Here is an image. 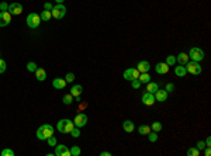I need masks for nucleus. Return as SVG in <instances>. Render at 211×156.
<instances>
[{"label":"nucleus","mask_w":211,"mask_h":156,"mask_svg":"<svg viewBox=\"0 0 211 156\" xmlns=\"http://www.w3.org/2000/svg\"><path fill=\"white\" fill-rule=\"evenodd\" d=\"M54 131H55V128L51 124H44V125H41L37 129V138H38L39 141H47L49 137L54 135Z\"/></svg>","instance_id":"nucleus-1"},{"label":"nucleus","mask_w":211,"mask_h":156,"mask_svg":"<svg viewBox=\"0 0 211 156\" xmlns=\"http://www.w3.org/2000/svg\"><path fill=\"white\" fill-rule=\"evenodd\" d=\"M75 124L73 121H70V120H61V121H58V124H56V129H58L61 134H69V132L73 129Z\"/></svg>","instance_id":"nucleus-2"},{"label":"nucleus","mask_w":211,"mask_h":156,"mask_svg":"<svg viewBox=\"0 0 211 156\" xmlns=\"http://www.w3.org/2000/svg\"><path fill=\"white\" fill-rule=\"evenodd\" d=\"M187 55H189V58L192 59V61H194V62H200V61H203L204 56H206L204 51H203L201 48H198V47H193V48L189 51Z\"/></svg>","instance_id":"nucleus-3"},{"label":"nucleus","mask_w":211,"mask_h":156,"mask_svg":"<svg viewBox=\"0 0 211 156\" xmlns=\"http://www.w3.org/2000/svg\"><path fill=\"white\" fill-rule=\"evenodd\" d=\"M25 21H27V25H28L30 28H33V30L38 28L39 24L42 23L41 18H39V14H37V13H31V14H28Z\"/></svg>","instance_id":"nucleus-4"},{"label":"nucleus","mask_w":211,"mask_h":156,"mask_svg":"<svg viewBox=\"0 0 211 156\" xmlns=\"http://www.w3.org/2000/svg\"><path fill=\"white\" fill-rule=\"evenodd\" d=\"M186 70H187V73H192V75H200L203 72V68H201V65L198 64V62H194V61H189L186 65Z\"/></svg>","instance_id":"nucleus-5"},{"label":"nucleus","mask_w":211,"mask_h":156,"mask_svg":"<svg viewBox=\"0 0 211 156\" xmlns=\"http://www.w3.org/2000/svg\"><path fill=\"white\" fill-rule=\"evenodd\" d=\"M51 13H52V17L56 20H61L64 18L65 14H66V7L64 4H55L51 10Z\"/></svg>","instance_id":"nucleus-6"},{"label":"nucleus","mask_w":211,"mask_h":156,"mask_svg":"<svg viewBox=\"0 0 211 156\" xmlns=\"http://www.w3.org/2000/svg\"><path fill=\"white\" fill-rule=\"evenodd\" d=\"M138 78H139V72H138L137 68H128L124 72V79L128 80V82H133V80H135Z\"/></svg>","instance_id":"nucleus-7"},{"label":"nucleus","mask_w":211,"mask_h":156,"mask_svg":"<svg viewBox=\"0 0 211 156\" xmlns=\"http://www.w3.org/2000/svg\"><path fill=\"white\" fill-rule=\"evenodd\" d=\"M87 114H84V112H80V114H78L76 117H75L73 120V124H75V127H78V128H82L84 127L86 124H87Z\"/></svg>","instance_id":"nucleus-8"},{"label":"nucleus","mask_w":211,"mask_h":156,"mask_svg":"<svg viewBox=\"0 0 211 156\" xmlns=\"http://www.w3.org/2000/svg\"><path fill=\"white\" fill-rule=\"evenodd\" d=\"M7 11H9L11 16H19L23 13V4H21V3H10Z\"/></svg>","instance_id":"nucleus-9"},{"label":"nucleus","mask_w":211,"mask_h":156,"mask_svg":"<svg viewBox=\"0 0 211 156\" xmlns=\"http://www.w3.org/2000/svg\"><path fill=\"white\" fill-rule=\"evenodd\" d=\"M11 21V14L9 11H0V27H7Z\"/></svg>","instance_id":"nucleus-10"},{"label":"nucleus","mask_w":211,"mask_h":156,"mask_svg":"<svg viewBox=\"0 0 211 156\" xmlns=\"http://www.w3.org/2000/svg\"><path fill=\"white\" fill-rule=\"evenodd\" d=\"M56 156H70V151L66 145H55V152Z\"/></svg>","instance_id":"nucleus-11"},{"label":"nucleus","mask_w":211,"mask_h":156,"mask_svg":"<svg viewBox=\"0 0 211 156\" xmlns=\"http://www.w3.org/2000/svg\"><path fill=\"white\" fill-rule=\"evenodd\" d=\"M155 103V94L153 93H149V92H145L142 94V104L145 106H153Z\"/></svg>","instance_id":"nucleus-12"},{"label":"nucleus","mask_w":211,"mask_h":156,"mask_svg":"<svg viewBox=\"0 0 211 156\" xmlns=\"http://www.w3.org/2000/svg\"><path fill=\"white\" fill-rule=\"evenodd\" d=\"M167 97H169V93H167L166 90H159V89H158L156 93H155V101H158V103L166 101Z\"/></svg>","instance_id":"nucleus-13"},{"label":"nucleus","mask_w":211,"mask_h":156,"mask_svg":"<svg viewBox=\"0 0 211 156\" xmlns=\"http://www.w3.org/2000/svg\"><path fill=\"white\" fill-rule=\"evenodd\" d=\"M155 70H156L158 75H166L169 72V65L166 62H158L156 66H155Z\"/></svg>","instance_id":"nucleus-14"},{"label":"nucleus","mask_w":211,"mask_h":156,"mask_svg":"<svg viewBox=\"0 0 211 156\" xmlns=\"http://www.w3.org/2000/svg\"><path fill=\"white\" fill-rule=\"evenodd\" d=\"M137 69L139 73H147V72H149V69H151V65H149L148 61H141V62H138Z\"/></svg>","instance_id":"nucleus-15"},{"label":"nucleus","mask_w":211,"mask_h":156,"mask_svg":"<svg viewBox=\"0 0 211 156\" xmlns=\"http://www.w3.org/2000/svg\"><path fill=\"white\" fill-rule=\"evenodd\" d=\"M34 73H35V79H37L38 82H44L45 79H47V72H45V69H42V68H37V70H35Z\"/></svg>","instance_id":"nucleus-16"},{"label":"nucleus","mask_w":211,"mask_h":156,"mask_svg":"<svg viewBox=\"0 0 211 156\" xmlns=\"http://www.w3.org/2000/svg\"><path fill=\"white\" fill-rule=\"evenodd\" d=\"M123 129L125 132H128V134H131V132L135 129V124H134L131 120H125V121L123 122Z\"/></svg>","instance_id":"nucleus-17"},{"label":"nucleus","mask_w":211,"mask_h":156,"mask_svg":"<svg viewBox=\"0 0 211 156\" xmlns=\"http://www.w3.org/2000/svg\"><path fill=\"white\" fill-rule=\"evenodd\" d=\"M175 75H176L177 78H183V76H186V75H187L186 66H184V65H177L176 68H175Z\"/></svg>","instance_id":"nucleus-18"},{"label":"nucleus","mask_w":211,"mask_h":156,"mask_svg":"<svg viewBox=\"0 0 211 156\" xmlns=\"http://www.w3.org/2000/svg\"><path fill=\"white\" fill-rule=\"evenodd\" d=\"M189 61H190V58H189V55L184 54V52H180V54L176 56V62H179V65H186Z\"/></svg>","instance_id":"nucleus-19"},{"label":"nucleus","mask_w":211,"mask_h":156,"mask_svg":"<svg viewBox=\"0 0 211 156\" xmlns=\"http://www.w3.org/2000/svg\"><path fill=\"white\" fill-rule=\"evenodd\" d=\"M52 86H54L55 89H65L66 80H65V79H61V78H56L52 80Z\"/></svg>","instance_id":"nucleus-20"},{"label":"nucleus","mask_w":211,"mask_h":156,"mask_svg":"<svg viewBox=\"0 0 211 156\" xmlns=\"http://www.w3.org/2000/svg\"><path fill=\"white\" fill-rule=\"evenodd\" d=\"M82 92H83V87H82L80 84H75L73 87L70 89V94H72L73 97H78V96H80V94H82Z\"/></svg>","instance_id":"nucleus-21"},{"label":"nucleus","mask_w":211,"mask_h":156,"mask_svg":"<svg viewBox=\"0 0 211 156\" xmlns=\"http://www.w3.org/2000/svg\"><path fill=\"white\" fill-rule=\"evenodd\" d=\"M158 89H159V84H158V83H155V82H148L147 83V92L155 94Z\"/></svg>","instance_id":"nucleus-22"},{"label":"nucleus","mask_w":211,"mask_h":156,"mask_svg":"<svg viewBox=\"0 0 211 156\" xmlns=\"http://www.w3.org/2000/svg\"><path fill=\"white\" fill-rule=\"evenodd\" d=\"M151 75L148 73H139V78H138V80H139V82H141V84H142V83H145V84H147L148 82H151Z\"/></svg>","instance_id":"nucleus-23"},{"label":"nucleus","mask_w":211,"mask_h":156,"mask_svg":"<svg viewBox=\"0 0 211 156\" xmlns=\"http://www.w3.org/2000/svg\"><path fill=\"white\" fill-rule=\"evenodd\" d=\"M51 17H52V13H51V11H48V10H44V11L39 14V18H41V21H49V20H51Z\"/></svg>","instance_id":"nucleus-24"},{"label":"nucleus","mask_w":211,"mask_h":156,"mask_svg":"<svg viewBox=\"0 0 211 156\" xmlns=\"http://www.w3.org/2000/svg\"><path fill=\"white\" fill-rule=\"evenodd\" d=\"M138 132H139L141 135H148V134L151 132V127H148L145 124H144V125H139V127H138Z\"/></svg>","instance_id":"nucleus-25"},{"label":"nucleus","mask_w":211,"mask_h":156,"mask_svg":"<svg viewBox=\"0 0 211 156\" xmlns=\"http://www.w3.org/2000/svg\"><path fill=\"white\" fill-rule=\"evenodd\" d=\"M62 103L64 104H66V106H70L72 103H73V96L69 93V94H65L64 97H62Z\"/></svg>","instance_id":"nucleus-26"},{"label":"nucleus","mask_w":211,"mask_h":156,"mask_svg":"<svg viewBox=\"0 0 211 156\" xmlns=\"http://www.w3.org/2000/svg\"><path fill=\"white\" fill-rule=\"evenodd\" d=\"M169 66H175L176 65V56L175 55H169V56H166V61H165Z\"/></svg>","instance_id":"nucleus-27"},{"label":"nucleus","mask_w":211,"mask_h":156,"mask_svg":"<svg viewBox=\"0 0 211 156\" xmlns=\"http://www.w3.org/2000/svg\"><path fill=\"white\" fill-rule=\"evenodd\" d=\"M69 151H70V156H79L80 155V148H79L78 145H73Z\"/></svg>","instance_id":"nucleus-28"},{"label":"nucleus","mask_w":211,"mask_h":156,"mask_svg":"<svg viewBox=\"0 0 211 156\" xmlns=\"http://www.w3.org/2000/svg\"><path fill=\"white\" fill-rule=\"evenodd\" d=\"M147 137H148V139H149V142H152V143H153V142L158 141V132H155V131H153V132H149Z\"/></svg>","instance_id":"nucleus-29"},{"label":"nucleus","mask_w":211,"mask_h":156,"mask_svg":"<svg viewBox=\"0 0 211 156\" xmlns=\"http://www.w3.org/2000/svg\"><path fill=\"white\" fill-rule=\"evenodd\" d=\"M151 128H152L155 132H159V131H162V124H161L159 121H155L152 124V127H151Z\"/></svg>","instance_id":"nucleus-30"},{"label":"nucleus","mask_w":211,"mask_h":156,"mask_svg":"<svg viewBox=\"0 0 211 156\" xmlns=\"http://www.w3.org/2000/svg\"><path fill=\"white\" fill-rule=\"evenodd\" d=\"M37 68H38V66H37L35 62H28V64H27V70H28V72H35Z\"/></svg>","instance_id":"nucleus-31"},{"label":"nucleus","mask_w":211,"mask_h":156,"mask_svg":"<svg viewBox=\"0 0 211 156\" xmlns=\"http://www.w3.org/2000/svg\"><path fill=\"white\" fill-rule=\"evenodd\" d=\"M187 155L189 156H198L200 155V151H198L197 148H190V149L187 151Z\"/></svg>","instance_id":"nucleus-32"},{"label":"nucleus","mask_w":211,"mask_h":156,"mask_svg":"<svg viewBox=\"0 0 211 156\" xmlns=\"http://www.w3.org/2000/svg\"><path fill=\"white\" fill-rule=\"evenodd\" d=\"M69 134H70V135H72V137H73V138H79V137H80V128L73 127V129H72V131L69 132Z\"/></svg>","instance_id":"nucleus-33"},{"label":"nucleus","mask_w":211,"mask_h":156,"mask_svg":"<svg viewBox=\"0 0 211 156\" xmlns=\"http://www.w3.org/2000/svg\"><path fill=\"white\" fill-rule=\"evenodd\" d=\"M0 155H1V156H13V155H14V151H11V149H9V148H6V149H3V151L0 152Z\"/></svg>","instance_id":"nucleus-34"},{"label":"nucleus","mask_w":211,"mask_h":156,"mask_svg":"<svg viewBox=\"0 0 211 156\" xmlns=\"http://www.w3.org/2000/svg\"><path fill=\"white\" fill-rule=\"evenodd\" d=\"M6 68H7V64H6L4 59L0 58V73H4L6 72Z\"/></svg>","instance_id":"nucleus-35"},{"label":"nucleus","mask_w":211,"mask_h":156,"mask_svg":"<svg viewBox=\"0 0 211 156\" xmlns=\"http://www.w3.org/2000/svg\"><path fill=\"white\" fill-rule=\"evenodd\" d=\"M65 80H66V83H72L75 80V73H72V72L66 73V76H65Z\"/></svg>","instance_id":"nucleus-36"},{"label":"nucleus","mask_w":211,"mask_h":156,"mask_svg":"<svg viewBox=\"0 0 211 156\" xmlns=\"http://www.w3.org/2000/svg\"><path fill=\"white\" fill-rule=\"evenodd\" d=\"M47 142H48L49 146H55L56 145V138H55V135H52V137H49L48 139H47Z\"/></svg>","instance_id":"nucleus-37"},{"label":"nucleus","mask_w":211,"mask_h":156,"mask_svg":"<svg viewBox=\"0 0 211 156\" xmlns=\"http://www.w3.org/2000/svg\"><path fill=\"white\" fill-rule=\"evenodd\" d=\"M131 86H133V89H135V90H137V89L141 87V82H139L138 79H135V80H133V82H131Z\"/></svg>","instance_id":"nucleus-38"},{"label":"nucleus","mask_w":211,"mask_h":156,"mask_svg":"<svg viewBox=\"0 0 211 156\" xmlns=\"http://www.w3.org/2000/svg\"><path fill=\"white\" fill-rule=\"evenodd\" d=\"M165 90H166L167 93L173 92V90H175V84H173V83H167V84H166V87H165Z\"/></svg>","instance_id":"nucleus-39"},{"label":"nucleus","mask_w":211,"mask_h":156,"mask_svg":"<svg viewBox=\"0 0 211 156\" xmlns=\"http://www.w3.org/2000/svg\"><path fill=\"white\" fill-rule=\"evenodd\" d=\"M197 149H198V151H203V149H204V148H206V142H203V141H198L197 142Z\"/></svg>","instance_id":"nucleus-40"},{"label":"nucleus","mask_w":211,"mask_h":156,"mask_svg":"<svg viewBox=\"0 0 211 156\" xmlns=\"http://www.w3.org/2000/svg\"><path fill=\"white\" fill-rule=\"evenodd\" d=\"M7 9H9V4L6 1H1L0 3V11H7Z\"/></svg>","instance_id":"nucleus-41"},{"label":"nucleus","mask_w":211,"mask_h":156,"mask_svg":"<svg viewBox=\"0 0 211 156\" xmlns=\"http://www.w3.org/2000/svg\"><path fill=\"white\" fill-rule=\"evenodd\" d=\"M52 7H54V4H52V3H49V1H47V3L44 4V10H48V11H51Z\"/></svg>","instance_id":"nucleus-42"},{"label":"nucleus","mask_w":211,"mask_h":156,"mask_svg":"<svg viewBox=\"0 0 211 156\" xmlns=\"http://www.w3.org/2000/svg\"><path fill=\"white\" fill-rule=\"evenodd\" d=\"M204 149H206V151H204V155H206V156H210V153H211L210 146H206V148H204Z\"/></svg>","instance_id":"nucleus-43"},{"label":"nucleus","mask_w":211,"mask_h":156,"mask_svg":"<svg viewBox=\"0 0 211 156\" xmlns=\"http://www.w3.org/2000/svg\"><path fill=\"white\" fill-rule=\"evenodd\" d=\"M100 155H101V156H111V153H110V152H107V151H103Z\"/></svg>","instance_id":"nucleus-44"},{"label":"nucleus","mask_w":211,"mask_h":156,"mask_svg":"<svg viewBox=\"0 0 211 156\" xmlns=\"http://www.w3.org/2000/svg\"><path fill=\"white\" fill-rule=\"evenodd\" d=\"M211 145V138H207L206 139V146H210Z\"/></svg>","instance_id":"nucleus-45"},{"label":"nucleus","mask_w":211,"mask_h":156,"mask_svg":"<svg viewBox=\"0 0 211 156\" xmlns=\"http://www.w3.org/2000/svg\"><path fill=\"white\" fill-rule=\"evenodd\" d=\"M55 1H56V4H64L65 0H55Z\"/></svg>","instance_id":"nucleus-46"}]
</instances>
